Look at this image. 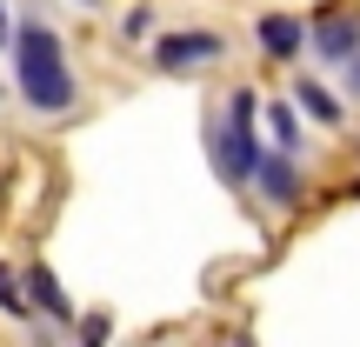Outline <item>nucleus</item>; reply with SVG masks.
<instances>
[{"instance_id":"f257e3e1","label":"nucleus","mask_w":360,"mask_h":347,"mask_svg":"<svg viewBox=\"0 0 360 347\" xmlns=\"http://www.w3.org/2000/svg\"><path fill=\"white\" fill-rule=\"evenodd\" d=\"M13 80H20V101L34 107V114H67V107H74V67H67L60 40L40 20H27L20 34H13Z\"/></svg>"},{"instance_id":"f03ea898","label":"nucleus","mask_w":360,"mask_h":347,"mask_svg":"<svg viewBox=\"0 0 360 347\" xmlns=\"http://www.w3.org/2000/svg\"><path fill=\"white\" fill-rule=\"evenodd\" d=\"M254 94H233L227 101V114H214V127H207V141H214V160H220V174L227 180H254L260 174V160H267V147H260V134H254Z\"/></svg>"},{"instance_id":"7ed1b4c3","label":"nucleus","mask_w":360,"mask_h":347,"mask_svg":"<svg viewBox=\"0 0 360 347\" xmlns=\"http://www.w3.org/2000/svg\"><path fill=\"white\" fill-rule=\"evenodd\" d=\"M220 53H227V40L207 34V27H180V34L154 40V67L160 74H193V67H214Z\"/></svg>"},{"instance_id":"20e7f679","label":"nucleus","mask_w":360,"mask_h":347,"mask_svg":"<svg viewBox=\"0 0 360 347\" xmlns=\"http://www.w3.org/2000/svg\"><path fill=\"white\" fill-rule=\"evenodd\" d=\"M314 53H321L327 67H354L360 61V13L354 7H334L314 20Z\"/></svg>"},{"instance_id":"39448f33","label":"nucleus","mask_w":360,"mask_h":347,"mask_svg":"<svg viewBox=\"0 0 360 347\" xmlns=\"http://www.w3.org/2000/svg\"><path fill=\"white\" fill-rule=\"evenodd\" d=\"M254 187L267 194L274 207H294L300 201V160L294 154H267V160H260V174H254Z\"/></svg>"},{"instance_id":"423d86ee","label":"nucleus","mask_w":360,"mask_h":347,"mask_svg":"<svg viewBox=\"0 0 360 347\" xmlns=\"http://www.w3.org/2000/svg\"><path fill=\"white\" fill-rule=\"evenodd\" d=\"M260 53H267V61H294L300 47H307V27L294 20V13H260Z\"/></svg>"},{"instance_id":"0eeeda50","label":"nucleus","mask_w":360,"mask_h":347,"mask_svg":"<svg viewBox=\"0 0 360 347\" xmlns=\"http://www.w3.org/2000/svg\"><path fill=\"white\" fill-rule=\"evenodd\" d=\"M27 308H34V314H53V321H74V308H67L60 281H53L40 260H27Z\"/></svg>"},{"instance_id":"6e6552de","label":"nucleus","mask_w":360,"mask_h":347,"mask_svg":"<svg viewBox=\"0 0 360 347\" xmlns=\"http://www.w3.org/2000/svg\"><path fill=\"white\" fill-rule=\"evenodd\" d=\"M300 107H307L314 120H327V127H340V120H347V107L334 101V94H327V80H300V94H294Z\"/></svg>"},{"instance_id":"1a4fd4ad","label":"nucleus","mask_w":360,"mask_h":347,"mask_svg":"<svg viewBox=\"0 0 360 347\" xmlns=\"http://www.w3.org/2000/svg\"><path fill=\"white\" fill-rule=\"evenodd\" d=\"M0 308H7V314H13V321H34V308H27V287H20V281H13V274H7V267H0Z\"/></svg>"},{"instance_id":"9d476101","label":"nucleus","mask_w":360,"mask_h":347,"mask_svg":"<svg viewBox=\"0 0 360 347\" xmlns=\"http://www.w3.org/2000/svg\"><path fill=\"white\" fill-rule=\"evenodd\" d=\"M267 120H274V147H281V154H300V127H294V114H287L281 101H274Z\"/></svg>"},{"instance_id":"9b49d317","label":"nucleus","mask_w":360,"mask_h":347,"mask_svg":"<svg viewBox=\"0 0 360 347\" xmlns=\"http://www.w3.org/2000/svg\"><path fill=\"white\" fill-rule=\"evenodd\" d=\"M13 47V27H7V0H0V53Z\"/></svg>"},{"instance_id":"f8f14e48","label":"nucleus","mask_w":360,"mask_h":347,"mask_svg":"<svg viewBox=\"0 0 360 347\" xmlns=\"http://www.w3.org/2000/svg\"><path fill=\"white\" fill-rule=\"evenodd\" d=\"M347 80H354V94H360V61H354V67H347Z\"/></svg>"},{"instance_id":"ddd939ff","label":"nucleus","mask_w":360,"mask_h":347,"mask_svg":"<svg viewBox=\"0 0 360 347\" xmlns=\"http://www.w3.org/2000/svg\"><path fill=\"white\" fill-rule=\"evenodd\" d=\"M233 347H254V341H233Z\"/></svg>"},{"instance_id":"4468645a","label":"nucleus","mask_w":360,"mask_h":347,"mask_svg":"<svg viewBox=\"0 0 360 347\" xmlns=\"http://www.w3.org/2000/svg\"><path fill=\"white\" fill-rule=\"evenodd\" d=\"M354 201H360V180H354Z\"/></svg>"},{"instance_id":"2eb2a0df","label":"nucleus","mask_w":360,"mask_h":347,"mask_svg":"<svg viewBox=\"0 0 360 347\" xmlns=\"http://www.w3.org/2000/svg\"><path fill=\"white\" fill-rule=\"evenodd\" d=\"M87 347H101V341H87Z\"/></svg>"}]
</instances>
